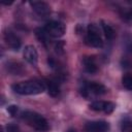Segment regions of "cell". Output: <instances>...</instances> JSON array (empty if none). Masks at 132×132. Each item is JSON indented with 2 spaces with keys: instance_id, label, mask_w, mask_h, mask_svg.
Listing matches in <instances>:
<instances>
[{
  "instance_id": "obj_1",
  "label": "cell",
  "mask_w": 132,
  "mask_h": 132,
  "mask_svg": "<svg viewBox=\"0 0 132 132\" xmlns=\"http://www.w3.org/2000/svg\"><path fill=\"white\" fill-rule=\"evenodd\" d=\"M11 89L20 95H38L43 93L46 88L44 82L40 80H27L12 85Z\"/></svg>"
},
{
  "instance_id": "obj_2",
  "label": "cell",
  "mask_w": 132,
  "mask_h": 132,
  "mask_svg": "<svg viewBox=\"0 0 132 132\" xmlns=\"http://www.w3.org/2000/svg\"><path fill=\"white\" fill-rule=\"evenodd\" d=\"M22 118L25 120V122L29 126H31L36 131L46 132V131L50 130V125H48L47 121L41 114H39V113H37L35 111L27 110V111L23 112Z\"/></svg>"
},
{
  "instance_id": "obj_3",
  "label": "cell",
  "mask_w": 132,
  "mask_h": 132,
  "mask_svg": "<svg viewBox=\"0 0 132 132\" xmlns=\"http://www.w3.org/2000/svg\"><path fill=\"white\" fill-rule=\"evenodd\" d=\"M86 43L93 47H102L103 40L99 34L98 27L95 24H90L88 26V31L86 35Z\"/></svg>"
},
{
  "instance_id": "obj_4",
  "label": "cell",
  "mask_w": 132,
  "mask_h": 132,
  "mask_svg": "<svg viewBox=\"0 0 132 132\" xmlns=\"http://www.w3.org/2000/svg\"><path fill=\"white\" fill-rule=\"evenodd\" d=\"M43 29L48 36L54 37V38H59V37L63 36L66 31L65 25L59 21H51V22L46 23L45 26L43 27Z\"/></svg>"
},
{
  "instance_id": "obj_5",
  "label": "cell",
  "mask_w": 132,
  "mask_h": 132,
  "mask_svg": "<svg viewBox=\"0 0 132 132\" xmlns=\"http://www.w3.org/2000/svg\"><path fill=\"white\" fill-rule=\"evenodd\" d=\"M89 107L94 111H103L104 113L109 114L114 110L116 104L110 101H94Z\"/></svg>"
},
{
  "instance_id": "obj_6",
  "label": "cell",
  "mask_w": 132,
  "mask_h": 132,
  "mask_svg": "<svg viewBox=\"0 0 132 132\" xmlns=\"http://www.w3.org/2000/svg\"><path fill=\"white\" fill-rule=\"evenodd\" d=\"M109 124L105 121H92L85 125L86 132H108Z\"/></svg>"
},
{
  "instance_id": "obj_7",
  "label": "cell",
  "mask_w": 132,
  "mask_h": 132,
  "mask_svg": "<svg viewBox=\"0 0 132 132\" xmlns=\"http://www.w3.org/2000/svg\"><path fill=\"white\" fill-rule=\"evenodd\" d=\"M3 37H4V40H5L6 44H7L10 48H12V50H14V51H18V50L21 47L22 41H21L20 37H19L14 32H12V31H10V30H6V31L4 32Z\"/></svg>"
},
{
  "instance_id": "obj_8",
  "label": "cell",
  "mask_w": 132,
  "mask_h": 132,
  "mask_svg": "<svg viewBox=\"0 0 132 132\" xmlns=\"http://www.w3.org/2000/svg\"><path fill=\"white\" fill-rule=\"evenodd\" d=\"M30 5H31L32 9L40 16H45L51 13L50 5L43 1H31Z\"/></svg>"
},
{
  "instance_id": "obj_9",
  "label": "cell",
  "mask_w": 132,
  "mask_h": 132,
  "mask_svg": "<svg viewBox=\"0 0 132 132\" xmlns=\"http://www.w3.org/2000/svg\"><path fill=\"white\" fill-rule=\"evenodd\" d=\"M23 55H24L25 60L28 63H30L33 66L37 65V62H38V53H37L36 48L33 45H27V46H25Z\"/></svg>"
},
{
  "instance_id": "obj_10",
  "label": "cell",
  "mask_w": 132,
  "mask_h": 132,
  "mask_svg": "<svg viewBox=\"0 0 132 132\" xmlns=\"http://www.w3.org/2000/svg\"><path fill=\"white\" fill-rule=\"evenodd\" d=\"M86 90L88 91V93H92L95 95H103L107 91L104 85H102L100 82H96V81L88 82L86 85Z\"/></svg>"
},
{
  "instance_id": "obj_11",
  "label": "cell",
  "mask_w": 132,
  "mask_h": 132,
  "mask_svg": "<svg viewBox=\"0 0 132 132\" xmlns=\"http://www.w3.org/2000/svg\"><path fill=\"white\" fill-rule=\"evenodd\" d=\"M44 85H45V88H46V90H47L48 95H51L52 97H56V96L59 95V93H60V88H59V85L57 84L56 80L46 79Z\"/></svg>"
},
{
  "instance_id": "obj_12",
  "label": "cell",
  "mask_w": 132,
  "mask_h": 132,
  "mask_svg": "<svg viewBox=\"0 0 132 132\" xmlns=\"http://www.w3.org/2000/svg\"><path fill=\"white\" fill-rule=\"evenodd\" d=\"M121 18L127 22L132 23V5H124L119 9Z\"/></svg>"
},
{
  "instance_id": "obj_13",
  "label": "cell",
  "mask_w": 132,
  "mask_h": 132,
  "mask_svg": "<svg viewBox=\"0 0 132 132\" xmlns=\"http://www.w3.org/2000/svg\"><path fill=\"white\" fill-rule=\"evenodd\" d=\"M84 66H85L86 71L89 73H95L98 70L94 57H86L84 59Z\"/></svg>"
},
{
  "instance_id": "obj_14",
  "label": "cell",
  "mask_w": 132,
  "mask_h": 132,
  "mask_svg": "<svg viewBox=\"0 0 132 132\" xmlns=\"http://www.w3.org/2000/svg\"><path fill=\"white\" fill-rule=\"evenodd\" d=\"M7 70L13 75H21L24 72V68L19 62H8Z\"/></svg>"
},
{
  "instance_id": "obj_15",
  "label": "cell",
  "mask_w": 132,
  "mask_h": 132,
  "mask_svg": "<svg viewBox=\"0 0 132 132\" xmlns=\"http://www.w3.org/2000/svg\"><path fill=\"white\" fill-rule=\"evenodd\" d=\"M101 27H102L103 33H104V35H105V37L107 39L111 40V39L114 38V34H116L114 33V30H113V28L108 23H106L104 21H101Z\"/></svg>"
},
{
  "instance_id": "obj_16",
  "label": "cell",
  "mask_w": 132,
  "mask_h": 132,
  "mask_svg": "<svg viewBox=\"0 0 132 132\" xmlns=\"http://www.w3.org/2000/svg\"><path fill=\"white\" fill-rule=\"evenodd\" d=\"M35 35H36L37 39H38L40 42H42L44 45H46L48 35L46 34V32L44 31L43 28H37V29L35 30Z\"/></svg>"
},
{
  "instance_id": "obj_17",
  "label": "cell",
  "mask_w": 132,
  "mask_h": 132,
  "mask_svg": "<svg viewBox=\"0 0 132 132\" xmlns=\"http://www.w3.org/2000/svg\"><path fill=\"white\" fill-rule=\"evenodd\" d=\"M122 84H123V86H124L126 89L132 91V75H130V74L125 75V76L122 78Z\"/></svg>"
},
{
  "instance_id": "obj_18",
  "label": "cell",
  "mask_w": 132,
  "mask_h": 132,
  "mask_svg": "<svg viewBox=\"0 0 132 132\" xmlns=\"http://www.w3.org/2000/svg\"><path fill=\"white\" fill-rule=\"evenodd\" d=\"M7 111H8L12 117H14V116L16 114V112H18V106H16V105H10V106L7 107Z\"/></svg>"
},
{
  "instance_id": "obj_19",
  "label": "cell",
  "mask_w": 132,
  "mask_h": 132,
  "mask_svg": "<svg viewBox=\"0 0 132 132\" xmlns=\"http://www.w3.org/2000/svg\"><path fill=\"white\" fill-rule=\"evenodd\" d=\"M63 47H64V42L63 41H58L55 45V50L59 53H62L63 52Z\"/></svg>"
},
{
  "instance_id": "obj_20",
  "label": "cell",
  "mask_w": 132,
  "mask_h": 132,
  "mask_svg": "<svg viewBox=\"0 0 132 132\" xmlns=\"http://www.w3.org/2000/svg\"><path fill=\"white\" fill-rule=\"evenodd\" d=\"M130 132H132V129H131V130H130Z\"/></svg>"
}]
</instances>
